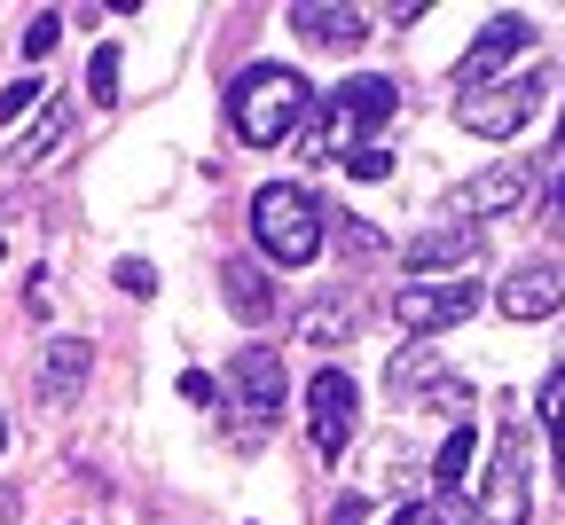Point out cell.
I'll use <instances>...</instances> for the list:
<instances>
[{
    "label": "cell",
    "mask_w": 565,
    "mask_h": 525,
    "mask_svg": "<svg viewBox=\"0 0 565 525\" xmlns=\"http://www.w3.org/2000/svg\"><path fill=\"white\" fill-rule=\"evenodd\" d=\"M32 103H40V71H32V79H17L9 95H0V126H17V118H24Z\"/></svg>",
    "instance_id": "obj_24"
},
{
    "label": "cell",
    "mask_w": 565,
    "mask_h": 525,
    "mask_svg": "<svg viewBox=\"0 0 565 525\" xmlns=\"http://www.w3.org/2000/svg\"><path fill=\"white\" fill-rule=\"evenodd\" d=\"M181 400H196V408L212 400V377H204V368H189V377H181Z\"/></svg>",
    "instance_id": "obj_27"
},
{
    "label": "cell",
    "mask_w": 565,
    "mask_h": 525,
    "mask_svg": "<svg viewBox=\"0 0 565 525\" xmlns=\"http://www.w3.org/2000/svg\"><path fill=\"white\" fill-rule=\"evenodd\" d=\"M519 55H534V24H526L519 9H494V17L479 24V40L463 47V63H456V87H463V95H479L494 71H511Z\"/></svg>",
    "instance_id": "obj_7"
},
{
    "label": "cell",
    "mask_w": 565,
    "mask_h": 525,
    "mask_svg": "<svg viewBox=\"0 0 565 525\" xmlns=\"http://www.w3.org/2000/svg\"><path fill=\"white\" fill-rule=\"evenodd\" d=\"M0 447H9V416H0Z\"/></svg>",
    "instance_id": "obj_33"
},
{
    "label": "cell",
    "mask_w": 565,
    "mask_h": 525,
    "mask_svg": "<svg viewBox=\"0 0 565 525\" xmlns=\"http://www.w3.org/2000/svg\"><path fill=\"white\" fill-rule=\"evenodd\" d=\"M433 525H471V517H463V510H448V517H433Z\"/></svg>",
    "instance_id": "obj_31"
},
{
    "label": "cell",
    "mask_w": 565,
    "mask_h": 525,
    "mask_svg": "<svg viewBox=\"0 0 565 525\" xmlns=\"http://www.w3.org/2000/svg\"><path fill=\"white\" fill-rule=\"evenodd\" d=\"M228 400H236V424H244V439L275 431V416H282V353H267V345H244V353L228 361Z\"/></svg>",
    "instance_id": "obj_6"
},
{
    "label": "cell",
    "mask_w": 565,
    "mask_h": 525,
    "mask_svg": "<svg viewBox=\"0 0 565 525\" xmlns=\"http://www.w3.org/2000/svg\"><path fill=\"white\" fill-rule=\"evenodd\" d=\"M534 110H542V71H519V79H503V87L463 95V126H471V133H487V141H511Z\"/></svg>",
    "instance_id": "obj_10"
},
{
    "label": "cell",
    "mask_w": 565,
    "mask_h": 525,
    "mask_svg": "<svg viewBox=\"0 0 565 525\" xmlns=\"http://www.w3.org/2000/svg\"><path fill=\"white\" fill-rule=\"evenodd\" d=\"M362 517H370V502H362V494H345V502H338V517H330V525H362Z\"/></svg>",
    "instance_id": "obj_28"
},
{
    "label": "cell",
    "mask_w": 565,
    "mask_h": 525,
    "mask_svg": "<svg viewBox=\"0 0 565 525\" xmlns=\"http://www.w3.org/2000/svg\"><path fill=\"white\" fill-rule=\"evenodd\" d=\"M221 290L236 298V322H267L282 307L275 282H267V267H252V259H221Z\"/></svg>",
    "instance_id": "obj_16"
},
{
    "label": "cell",
    "mask_w": 565,
    "mask_h": 525,
    "mask_svg": "<svg viewBox=\"0 0 565 525\" xmlns=\"http://www.w3.org/2000/svg\"><path fill=\"white\" fill-rule=\"evenodd\" d=\"M291 32H299L307 47H353L370 24H362V9H315V0H299V9H291Z\"/></svg>",
    "instance_id": "obj_15"
},
{
    "label": "cell",
    "mask_w": 565,
    "mask_h": 525,
    "mask_svg": "<svg viewBox=\"0 0 565 525\" xmlns=\"http://www.w3.org/2000/svg\"><path fill=\"white\" fill-rule=\"evenodd\" d=\"M55 32H63V17H55V9H40V17L24 24V63H40V55L55 47Z\"/></svg>",
    "instance_id": "obj_22"
},
{
    "label": "cell",
    "mask_w": 565,
    "mask_h": 525,
    "mask_svg": "<svg viewBox=\"0 0 565 525\" xmlns=\"http://www.w3.org/2000/svg\"><path fill=\"white\" fill-rule=\"evenodd\" d=\"M252 244H259L267 267H315V251H322V212H315V196H307L299 181H267V189L252 196Z\"/></svg>",
    "instance_id": "obj_2"
},
{
    "label": "cell",
    "mask_w": 565,
    "mask_h": 525,
    "mask_svg": "<svg viewBox=\"0 0 565 525\" xmlns=\"http://www.w3.org/2000/svg\"><path fill=\"white\" fill-rule=\"evenodd\" d=\"M534 408H542V431L557 439L565 431V361L550 368V377H542V393H534Z\"/></svg>",
    "instance_id": "obj_21"
},
{
    "label": "cell",
    "mask_w": 565,
    "mask_h": 525,
    "mask_svg": "<svg viewBox=\"0 0 565 525\" xmlns=\"http://www.w3.org/2000/svg\"><path fill=\"white\" fill-rule=\"evenodd\" d=\"M557 479H565V431H557Z\"/></svg>",
    "instance_id": "obj_32"
},
{
    "label": "cell",
    "mask_w": 565,
    "mask_h": 525,
    "mask_svg": "<svg viewBox=\"0 0 565 525\" xmlns=\"http://www.w3.org/2000/svg\"><path fill=\"white\" fill-rule=\"evenodd\" d=\"M471 259H479V236H463V228H433V236H416V244H408V282H433L440 267H463V275H471Z\"/></svg>",
    "instance_id": "obj_14"
},
{
    "label": "cell",
    "mask_w": 565,
    "mask_h": 525,
    "mask_svg": "<svg viewBox=\"0 0 565 525\" xmlns=\"http://www.w3.org/2000/svg\"><path fill=\"white\" fill-rule=\"evenodd\" d=\"M353 424H362L353 377H345V368H315V385H307V439H315V456H345Z\"/></svg>",
    "instance_id": "obj_8"
},
{
    "label": "cell",
    "mask_w": 565,
    "mask_h": 525,
    "mask_svg": "<svg viewBox=\"0 0 565 525\" xmlns=\"http://www.w3.org/2000/svg\"><path fill=\"white\" fill-rule=\"evenodd\" d=\"M87 95H95V110H118V47L110 40L87 55Z\"/></svg>",
    "instance_id": "obj_18"
},
{
    "label": "cell",
    "mask_w": 565,
    "mask_h": 525,
    "mask_svg": "<svg viewBox=\"0 0 565 525\" xmlns=\"http://www.w3.org/2000/svg\"><path fill=\"white\" fill-rule=\"evenodd\" d=\"M526 510H534V431L511 424L479 486V525H526Z\"/></svg>",
    "instance_id": "obj_4"
},
{
    "label": "cell",
    "mask_w": 565,
    "mask_h": 525,
    "mask_svg": "<svg viewBox=\"0 0 565 525\" xmlns=\"http://www.w3.org/2000/svg\"><path fill=\"white\" fill-rule=\"evenodd\" d=\"M87 368H95V345H87V338H55L47 361H40V393H47L55 408H63V400H79Z\"/></svg>",
    "instance_id": "obj_13"
},
{
    "label": "cell",
    "mask_w": 565,
    "mask_h": 525,
    "mask_svg": "<svg viewBox=\"0 0 565 525\" xmlns=\"http://www.w3.org/2000/svg\"><path fill=\"white\" fill-rule=\"evenodd\" d=\"M463 471H471V424H456V431L440 439V456H433V486H440V494H456V486H463Z\"/></svg>",
    "instance_id": "obj_17"
},
{
    "label": "cell",
    "mask_w": 565,
    "mask_h": 525,
    "mask_svg": "<svg viewBox=\"0 0 565 525\" xmlns=\"http://www.w3.org/2000/svg\"><path fill=\"white\" fill-rule=\"evenodd\" d=\"M338 251L370 259V251H377V228H362V219H338Z\"/></svg>",
    "instance_id": "obj_26"
},
{
    "label": "cell",
    "mask_w": 565,
    "mask_h": 525,
    "mask_svg": "<svg viewBox=\"0 0 565 525\" xmlns=\"http://www.w3.org/2000/svg\"><path fill=\"white\" fill-rule=\"evenodd\" d=\"M393 110H401V87L377 79V71H362V79H345V87L330 95V110H322V126L307 133V149H315V158H353L370 133L393 126Z\"/></svg>",
    "instance_id": "obj_3"
},
{
    "label": "cell",
    "mask_w": 565,
    "mask_h": 525,
    "mask_svg": "<svg viewBox=\"0 0 565 525\" xmlns=\"http://www.w3.org/2000/svg\"><path fill=\"white\" fill-rule=\"evenodd\" d=\"M385 385H393V400H401V408H456V416L471 408V385L456 377L440 353H416V345H408V353H393V377H385Z\"/></svg>",
    "instance_id": "obj_9"
},
{
    "label": "cell",
    "mask_w": 565,
    "mask_h": 525,
    "mask_svg": "<svg viewBox=\"0 0 565 525\" xmlns=\"http://www.w3.org/2000/svg\"><path fill=\"white\" fill-rule=\"evenodd\" d=\"M557 307H565V267H519L494 290V314H511V322H550Z\"/></svg>",
    "instance_id": "obj_11"
},
{
    "label": "cell",
    "mask_w": 565,
    "mask_h": 525,
    "mask_svg": "<svg viewBox=\"0 0 565 525\" xmlns=\"http://www.w3.org/2000/svg\"><path fill=\"white\" fill-rule=\"evenodd\" d=\"M385 525H424V502H401V510H393Z\"/></svg>",
    "instance_id": "obj_30"
},
{
    "label": "cell",
    "mask_w": 565,
    "mask_h": 525,
    "mask_svg": "<svg viewBox=\"0 0 565 525\" xmlns=\"http://www.w3.org/2000/svg\"><path fill=\"white\" fill-rule=\"evenodd\" d=\"M299 338H307V345H338V338H353V314L338 307V298H322V307L299 322Z\"/></svg>",
    "instance_id": "obj_19"
},
{
    "label": "cell",
    "mask_w": 565,
    "mask_h": 525,
    "mask_svg": "<svg viewBox=\"0 0 565 525\" xmlns=\"http://www.w3.org/2000/svg\"><path fill=\"white\" fill-rule=\"evenodd\" d=\"M479 307H487L479 275H448V282H401V298H393V322H401L408 338H433V330L471 322Z\"/></svg>",
    "instance_id": "obj_5"
},
{
    "label": "cell",
    "mask_w": 565,
    "mask_h": 525,
    "mask_svg": "<svg viewBox=\"0 0 565 525\" xmlns=\"http://www.w3.org/2000/svg\"><path fill=\"white\" fill-rule=\"evenodd\" d=\"M63 133H71V110H63V103H47V126H40L32 141H17V165H40V158H47V149H55Z\"/></svg>",
    "instance_id": "obj_20"
},
{
    "label": "cell",
    "mask_w": 565,
    "mask_h": 525,
    "mask_svg": "<svg viewBox=\"0 0 565 525\" xmlns=\"http://www.w3.org/2000/svg\"><path fill=\"white\" fill-rule=\"evenodd\" d=\"M550 219L565 228V158H557V181H550Z\"/></svg>",
    "instance_id": "obj_29"
},
{
    "label": "cell",
    "mask_w": 565,
    "mask_h": 525,
    "mask_svg": "<svg viewBox=\"0 0 565 525\" xmlns=\"http://www.w3.org/2000/svg\"><path fill=\"white\" fill-rule=\"evenodd\" d=\"M118 290L126 298H158V267L150 259H118Z\"/></svg>",
    "instance_id": "obj_23"
},
{
    "label": "cell",
    "mask_w": 565,
    "mask_h": 525,
    "mask_svg": "<svg viewBox=\"0 0 565 525\" xmlns=\"http://www.w3.org/2000/svg\"><path fill=\"white\" fill-rule=\"evenodd\" d=\"M526 181H534L526 165H487L479 181H463V189H456V212H463V219H487V212H511V204L526 196Z\"/></svg>",
    "instance_id": "obj_12"
},
{
    "label": "cell",
    "mask_w": 565,
    "mask_h": 525,
    "mask_svg": "<svg viewBox=\"0 0 565 525\" xmlns=\"http://www.w3.org/2000/svg\"><path fill=\"white\" fill-rule=\"evenodd\" d=\"M315 110V87L299 79L291 63H252L244 79L228 87V126L244 149H275V141H291Z\"/></svg>",
    "instance_id": "obj_1"
},
{
    "label": "cell",
    "mask_w": 565,
    "mask_h": 525,
    "mask_svg": "<svg viewBox=\"0 0 565 525\" xmlns=\"http://www.w3.org/2000/svg\"><path fill=\"white\" fill-rule=\"evenodd\" d=\"M385 173H393L385 149H353V158H345V181H385Z\"/></svg>",
    "instance_id": "obj_25"
}]
</instances>
